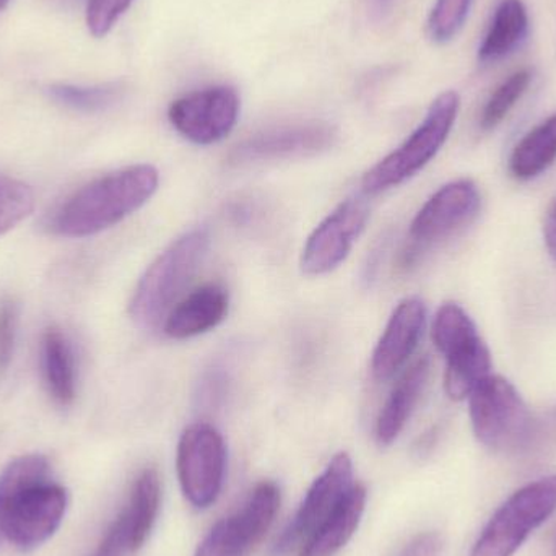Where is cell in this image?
<instances>
[{"mask_svg": "<svg viewBox=\"0 0 556 556\" xmlns=\"http://www.w3.org/2000/svg\"><path fill=\"white\" fill-rule=\"evenodd\" d=\"M68 506L64 486L52 482L39 454L18 457L0 473V521L5 541L22 552L41 547L61 528Z\"/></svg>", "mask_w": 556, "mask_h": 556, "instance_id": "obj_1", "label": "cell"}, {"mask_svg": "<svg viewBox=\"0 0 556 556\" xmlns=\"http://www.w3.org/2000/svg\"><path fill=\"white\" fill-rule=\"evenodd\" d=\"M159 185L160 175L152 165L111 173L75 192L59 208L52 230L65 238L93 237L143 207Z\"/></svg>", "mask_w": 556, "mask_h": 556, "instance_id": "obj_2", "label": "cell"}, {"mask_svg": "<svg viewBox=\"0 0 556 556\" xmlns=\"http://www.w3.org/2000/svg\"><path fill=\"white\" fill-rule=\"evenodd\" d=\"M469 401L473 433L490 450L529 453L544 441V427L508 379L490 375L473 389Z\"/></svg>", "mask_w": 556, "mask_h": 556, "instance_id": "obj_3", "label": "cell"}, {"mask_svg": "<svg viewBox=\"0 0 556 556\" xmlns=\"http://www.w3.org/2000/svg\"><path fill=\"white\" fill-rule=\"evenodd\" d=\"M211 235L195 228L182 235L147 269L130 301V316L142 329H159L165 323L189 281L207 256Z\"/></svg>", "mask_w": 556, "mask_h": 556, "instance_id": "obj_4", "label": "cell"}, {"mask_svg": "<svg viewBox=\"0 0 556 556\" xmlns=\"http://www.w3.org/2000/svg\"><path fill=\"white\" fill-rule=\"evenodd\" d=\"M459 106V94L456 91L441 93L410 137L365 173L362 179L363 192L368 195L379 194L420 173L438 155L450 137Z\"/></svg>", "mask_w": 556, "mask_h": 556, "instance_id": "obj_5", "label": "cell"}, {"mask_svg": "<svg viewBox=\"0 0 556 556\" xmlns=\"http://www.w3.org/2000/svg\"><path fill=\"white\" fill-rule=\"evenodd\" d=\"M556 511V476L513 493L483 528L470 556H513Z\"/></svg>", "mask_w": 556, "mask_h": 556, "instance_id": "obj_6", "label": "cell"}, {"mask_svg": "<svg viewBox=\"0 0 556 556\" xmlns=\"http://www.w3.org/2000/svg\"><path fill=\"white\" fill-rule=\"evenodd\" d=\"M179 483L186 500L199 509L217 502L227 470V446L212 425L186 428L176 456Z\"/></svg>", "mask_w": 556, "mask_h": 556, "instance_id": "obj_7", "label": "cell"}, {"mask_svg": "<svg viewBox=\"0 0 556 556\" xmlns=\"http://www.w3.org/2000/svg\"><path fill=\"white\" fill-rule=\"evenodd\" d=\"M480 204L479 188L470 179L450 182L434 192L412 222L410 247L404 253V267H410L421 251L469 225L479 214Z\"/></svg>", "mask_w": 556, "mask_h": 556, "instance_id": "obj_8", "label": "cell"}, {"mask_svg": "<svg viewBox=\"0 0 556 556\" xmlns=\"http://www.w3.org/2000/svg\"><path fill=\"white\" fill-rule=\"evenodd\" d=\"M240 110V94L233 87L214 85L173 101L168 119L189 142L212 146L230 136Z\"/></svg>", "mask_w": 556, "mask_h": 556, "instance_id": "obj_9", "label": "cell"}, {"mask_svg": "<svg viewBox=\"0 0 556 556\" xmlns=\"http://www.w3.org/2000/svg\"><path fill=\"white\" fill-rule=\"evenodd\" d=\"M353 485L355 483L352 459L349 454L339 453L307 490L300 509L278 539L274 555L283 556L291 551L300 552L311 535L332 515L333 509L345 498Z\"/></svg>", "mask_w": 556, "mask_h": 556, "instance_id": "obj_10", "label": "cell"}, {"mask_svg": "<svg viewBox=\"0 0 556 556\" xmlns=\"http://www.w3.org/2000/svg\"><path fill=\"white\" fill-rule=\"evenodd\" d=\"M337 139L339 130L323 121L273 127L238 143L228 155V165L243 166L317 155L333 147Z\"/></svg>", "mask_w": 556, "mask_h": 556, "instance_id": "obj_11", "label": "cell"}, {"mask_svg": "<svg viewBox=\"0 0 556 556\" xmlns=\"http://www.w3.org/2000/svg\"><path fill=\"white\" fill-rule=\"evenodd\" d=\"M368 220L369 205L365 198L343 201L307 238L301 254V270L306 276H324L336 270L349 257Z\"/></svg>", "mask_w": 556, "mask_h": 556, "instance_id": "obj_12", "label": "cell"}, {"mask_svg": "<svg viewBox=\"0 0 556 556\" xmlns=\"http://www.w3.org/2000/svg\"><path fill=\"white\" fill-rule=\"evenodd\" d=\"M280 489L277 483L261 482L251 492L240 511L218 522L208 542L217 556H248L261 544L280 508Z\"/></svg>", "mask_w": 556, "mask_h": 556, "instance_id": "obj_13", "label": "cell"}, {"mask_svg": "<svg viewBox=\"0 0 556 556\" xmlns=\"http://www.w3.org/2000/svg\"><path fill=\"white\" fill-rule=\"evenodd\" d=\"M427 307L420 298L399 303L372 353L371 371L379 382L394 378L408 362L424 336Z\"/></svg>", "mask_w": 556, "mask_h": 556, "instance_id": "obj_14", "label": "cell"}, {"mask_svg": "<svg viewBox=\"0 0 556 556\" xmlns=\"http://www.w3.org/2000/svg\"><path fill=\"white\" fill-rule=\"evenodd\" d=\"M228 309L230 294L224 285H202L173 306L162 327L172 339H191L220 326Z\"/></svg>", "mask_w": 556, "mask_h": 556, "instance_id": "obj_15", "label": "cell"}, {"mask_svg": "<svg viewBox=\"0 0 556 556\" xmlns=\"http://www.w3.org/2000/svg\"><path fill=\"white\" fill-rule=\"evenodd\" d=\"M430 376V359L420 358L404 372L389 394L376 420V440L391 446L410 420Z\"/></svg>", "mask_w": 556, "mask_h": 556, "instance_id": "obj_16", "label": "cell"}, {"mask_svg": "<svg viewBox=\"0 0 556 556\" xmlns=\"http://www.w3.org/2000/svg\"><path fill=\"white\" fill-rule=\"evenodd\" d=\"M368 493L363 485H353L332 515L301 547L300 556H333L342 551L355 534L365 515Z\"/></svg>", "mask_w": 556, "mask_h": 556, "instance_id": "obj_17", "label": "cell"}, {"mask_svg": "<svg viewBox=\"0 0 556 556\" xmlns=\"http://www.w3.org/2000/svg\"><path fill=\"white\" fill-rule=\"evenodd\" d=\"M41 368L51 397L59 405H71L77 388L74 353L67 337L55 327L46 330L42 336Z\"/></svg>", "mask_w": 556, "mask_h": 556, "instance_id": "obj_18", "label": "cell"}, {"mask_svg": "<svg viewBox=\"0 0 556 556\" xmlns=\"http://www.w3.org/2000/svg\"><path fill=\"white\" fill-rule=\"evenodd\" d=\"M160 503H162V480L156 469L147 467L134 482L129 503L121 511L129 528L132 552L142 548L147 539L150 538V532L159 518Z\"/></svg>", "mask_w": 556, "mask_h": 556, "instance_id": "obj_19", "label": "cell"}, {"mask_svg": "<svg viewBox=\"0 0 556 556\" xmlns=\"http://www.w3.org/2000/svg\"><path fill=\"white\" fill-rule=\"evenodd\" d=\"M529 16L521 0H503L479 49L482 62H496L511 54L528 36Z\"/></svg>", "mask_w": 556, "mask_h": 556, "instance_id": "obj_20", "label": "cell"}, {"mask_svg": "<svg viewBox=\"0 0 556 556\" xmlns=\"http://www.w3.org/2000/svg\"><path fill=\"white\" fill-rule=\"evenodd\" d=\"M431 336L446 362L460 358L485 343L477 332L476 324L469 314L456 303L443 304L438 309Z\"/></svg>", "mask_w": 556, "mask_h": 556, "instance_id": "obj_21", "label": "cell"}, {"mask_svg": "<svg viewBox=\"0 0 556 556\" xmlns=\"http://www.w3.org/2000/svg\"><path fill=\"white\" fill-rule=\"evenodd\" d=\"M556 160V114L531 130L513 150L509 172L516 179L535 178Z\"/></svg>", "mask_w": 556, "mask_h": 556, "instance_id": "obj_22", "label": "cell"}, {"mask_svg": "<svg viewBox=\"0 0 556 556\" xmlns=\"http://www.w3.org/2000/svg\"><path fill=\"white\" fill-rule=\"evenodd\" d=\"M52 100L62 106L80 113H100L114 106L123 98L124 87L121 84L97 85V87H78V85H52L49 87Z\"/></svg>", "mask_w": 556, "mask_h": 556, "instance_id": "obj_23", "label": "cell"}, {"mask_svg": "<svg viewBox=\"0 0 556 556\" xmlns=\"http://www.w3.org/2000/svg\"><path fill=\"white\" fill-rule=\"evenodd\" d=\"M532 75L529 71H518L509 75L495 91L483 108L480 126L483 130H493L506 119L513 108L516 106L522 94L531 85Z\"/></svg>", "mask_w": 556, "mask_h": 556, "instance_id": "obj_24", "label": "cell"}, {"mask_svg": "<svg viewBox=\"0 0 556 556\" xmlns=\"http://www.w3.org/2000/svg\"><path fill=\"white\" fill-rule=\"evenodd\" d=\"M35 208V194L25 182L0 175V237L22 224Z\"/></svg>", "mask_w": 556, "mask_h": 556, "instance_id": "obj_25", "label": "cell"}, {"mask_svg": "<svg viewBox=\"0 0 556 556\" xmlns=\"http://www.w3.org/2000/svg\"><path fill=\"white\" fill-rule=\"evenodd\" d=\"M473 0H437L430 18H428V35L438 45L450 42L463 29Z\"/></svg>", "mask_w": 556, "mask_h": 556, "instance_id": "obj_26", "label": "cell"}, {"mask_svg": "<svg viewBox=\"0 0 556 556\" xmlns=\"http://www.w3.org/2000/svg\"><path fill=\"white\" fill-rule=\"evenodd\" d=\"M132 2L134 0H90L87 9V25L91 35L101 38L110 33Z\"/></svg>", "mask_w": 556, "mask_h": 556, "instance_id": "obj_27", "label": "cell"}, {"mask_svg": "<svg viewBox=\"0 0 556 556\" xmlns=\"http://www.w3.org/2000/svg\"><path fill=\"white\" fill-rule=\"evenodd\" d=\"M16 324H18V307L12 298H3L0 301V371H5L12 362Z\"/></svg>", "mask_w": 556, "mask_h": 556, "instance_id": "obj_28", "label": "cell"}, {"mask_svg": "<svg viewBox=\"0 0 556 556\" xmlns=\"http://www.w3.org/2000/svg\"><path fill=\"white\" fill-rule=\"evenodd\" d=\"M127 554H132L129 528H127L123 513H119V516L111 522L110 528L104 532L103 539L91 556H126Z\"/></svg>", "mask_w": 556, "mask_h": 556, "instance_id": "obj_29", "label": "cell"}, {"mask_svg": "<svg viewBox=\"0 0 556 556\" xmlns=\"http://www.w3.org/2000/svg\"><path fill=\"white\" fill-rule=\"evenodd\" d=\"M443 538L437 532H425L405 545L399 556H441Z\"/></svg>", "mask_w": 556, "mask_h": 556, "instance_id": "obj_30", "label": "cell"}, {"mask_svg": "<svg viewBox=\"0 0 556 556\" xmlns=\"http://www.w3.org/2000/svg\"><path fill=\"white\" fill-rule=\"evenodd\" d=\"M544 238L548 254L556 261V202L552 211L548 212L547 220H545Z\"/></svg>", "mask_w": 556, "mask_h": 556, "instance_id": "obj_31", "label": "cell"}, {"mask_svg": "<svg viewBox=\"0 0 556 556\" xmlns=\"http://www.w3.org/2000/svg\"><path fill=\"white\" fill-rule=\"evenodd\" d=\"M195 556H217L215 555L214 547H212L207 538L202 542L201 547L198 548V554H195Z\"/></svg>", "mask_w": 556, "mask_h": 556, "instance_id": "obj_32", "label": "cell"}, {"mask_svg": "<svg viewBox=\"0 0 556 556\" xmlns=\"http://www.w3.org/2000/svg\"><path fill=\"white\" fill-rule=\"evenodd\" d=\"M10 0H0V10L5 9L9 5Z\"/></svg>", "mask_w": 556, "mask_h": 556, "instance_id": "obj_33", "label": "cell"}, {"mask_svg": "<svg viewBox=\"0 0 556 556\" xmlns=\"http://www.w3.org/2000/svg\"><path fill=\"white\" fill-rule=\"evenodd\" d=\"M552 427H554V431L556 433V412H555L554 417H552Z\"/></svg>", "mask_w": 556, "mask_h": 556, "instance_id": "obj_34", "label": "cell"}, {"mask_svg": "<svg viewBox=\"0 0 556 556\" xmlns=\"http://www.w3.org/2000/svg\"><path fill=\"white\" fill-rule=\"evenodd\" d=\"M379 3H382L384 5L386 2H389V0H378Z\"/></svg>", "mask_w": 556, "mask_h": 556, "instance_id": "obj_35", "label": "cell"}, {"mask_svg": "<svg viewBox=\"0 0 556 556\" xmlns=\"http://www.w3.org/2000/svg\"><path fill=\"white\" fill-rule=\"evenodd\" d=\"M554 556H556V539H555V544H554Z\"/></svg>", "mask_w": 556, "mask_h": 556, "instance_id": "obj_36", "label": "cell"}]
</instances>
